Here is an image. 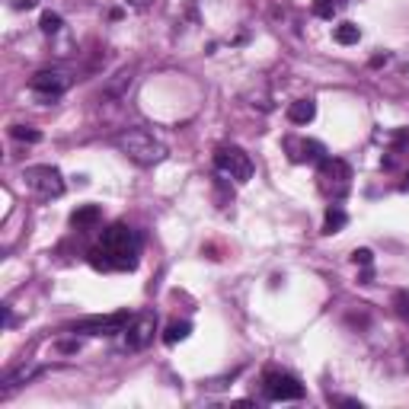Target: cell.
Returning <instances> with one entry per match:
<instances>
[{
	"instance_id": "1",
	"label": "cell",
	"mask_w": 409,
	"mask_h": 409,
	"mask_svg": "<svg viewBox=\"0 0 409 409\" xmlns=\"http://www.w3.org/2000/svg\"><path fill=\"white\" fill-rule=\"evenodd\" d=\"M141 256V237L131 231L128 224H112L106 227L93 250L86 253V259L96 272H131L138 269Z\"/></svg>"
},
{
	"instance_id": "2",
	"label": "cell",
	"mask_w": 409,
	"mask_h": 409,
	"mask_svg": "<svg viewBox=\"0 0 409 409\" xmlns=\"http://www.w3.org/2000/svg\"><path fill=\"white\" fill-rule=\"evenodd\" d=\"M112 144L125 154L128 160H135L138 167H157L167 160V148L160 144L150 131H141V128H128V131H119Z\"/></svg>"
},
{
	"instance_id": "3",
	"label": "cell",
	"mask_w": 409,
	"mask_h": 409,
	"mask_svg": "<svg viewBox=\"0 0 409 409\" xmlns=\"http://www.w3.org/2000/svg\"><path fill=\"white\" fill-rule=\"evenodd\" d=\"M23 179H26V186L32 189L38 198H61L65 196V176H61V170L51 167V163L26 167L23 170Z\"/></svg>"
},
{
	"instance_id": "4",
	"label": "cell",
	"mask_w": 409,
	"mask_h": 409,
	"mask_svg": "<svg viewBox=\"0 0 409 409\" xmlns=\"http://www.w3.org/2000/svg\"><path fill=\"white\" fill-rule=\"evenodd\" d=\"M316 179H320V189H323L329 198H342L345 192L352 189V167L339 157H326L323 163H320Z\"/></svg>"
},
{
	"instance_id": "5",
	"label": "cell",
	"mask_w": 409,
	"mask_h": 409,
	"mask_svg": "<svg viewBox=\"0 0 409 409\" xmlns=\"http://www.w3.org/2000/svg\"><path fill=\"white\" fill-rule=\"evenodd\" d=\"M135 320L131 310H115V314H96V316H86L80 323H74V333H84V336H119L128 329V323Z\"/></svg>"
},
{
	"instance_id": "6",
	"label": "cell",
	"mask_w": 409,
	"mask_h": 409,
	"mask_svg": "<svg viewBox=\"0 0 409 409\" xmlns=\"http://www.w3.org/2000/svg\"><path fill=\"white\" fill-rule=\"evenodd\" d=\"M214 167L221 170L224 176L237 179V183H246L253 176V160L250 154L237 144H224V148L214 150Z\"/></svg>"
},
{
	"instance_id": "7",
	"label": "cell",
	"mask_w": 409,
	"mask_h": 409,
	"mask_svg": "<svg viewBox=\"0 0 409 409\" xmlns=\"http://www.w3.org/2000/svg\"><path fill=\"white\" fill-rule=\"evenodd\" d=\"M262 390H266V397L272 403H288V400H301L304 397V384L285 371H266Z\"/></svg>"
},
{
	"instance_id": "8",
	"label": "cell",
	"mask_w": 409,
	"mask_h": 409,
	"mask_svg": "<svg viewBox=\"0 0 409 409\" xmlns=\"http://www.w3.org/2000/svg\"><path fill=\"white\" fill-rule=\"evenodd\" d=\"M67 86H71V77H67L65 71H38V74L29 80V90H32V93H38L45 102L58 100V96L65 93Z\"/></svg>"
},
{
	"instance_id": "9",
	"label": "cell",
	"mask_w": 409,
	"mask_h": 409,
	"mask_svg": "<svg viewBox=\"0 0 409 409\" xmlns=\"http://www.w3.org/2000/svg\"><path fill=\"white\" fill-rule=\"evenodd\" d=\"M154 329H157V316L154 314H138L135 316V320L128 323V329H125V345H128V352L148 349L150 339H154Z\"/></svg>"
},
{
	"instance_id": "10",
	"label": "cell",
	"mask_w": 409,
	"mask_h": 409,
	"mask_svg": "<svg viewBox=\"0 0 409 409\" xmlns=\"http://www.w3.org/2000/svg\"><path fill=\"white\" fill-rule=\"evenodd\" d=\"M288 148L298 150L294 160H301V163H323L326 160V148L320 141H288Z\"/></svg>"
},
{
	"instance_id": "11",
	"label": "cell",
	"mask_w": 409,
	"mask_h": 409,
	"mask_svg": "<svg viewBox=\"0 0 409 409\" xmlns=\"http://www.w3.org/2000/svg\"><path fill=\"white\" fill-rule=\"evenodd\" d=\"M45 371V368H38V364H32V368H26V364H23V368H16V371L13 374H7V377H3V387H0V397H7L10 390H16V387H23V384H29V381H36L38 374Z\"/></svg>"
},
{
	"instance_id": "12",
	"label": "cell",
	"mask_w": 409,
	"mask_h": 409,
	"mask_svg": "<svg viewBox=\"0 0 409 409\" xmlns=\"http://www.w3.org/2000/svg\"><path fill=\"white\" fill-rule=\"evenodd\" d=\"M100 221H102L100 204H80V208L71 214V227H77V231H93Z\"/></svg>"
},
{
	"instance_id": "13",
	"label": "cell",
	"mask_w": 409,
	"mask_h": 409,
	"mask_svg": "<svg viewBox=\"0 0 409 409\" xmlns=\"http://www.w3.org/2000/svg\"><path fill=\"white\" fill-rule=\"evenodd\" d=\"M314 115H316L314 100H298L288 106V119L294 121V125H307V121H314Z\"/></svg>"
},
{
	"instance_id": "14",
	"label": "cell",
	"mask_w": 409,
	"mask_h": 409,
	"mask_svg": "<svg viewBox=\"0 0 409 409\" xmlns=\"http://www.w3.org/2000/svg\"><path fill=\"white\" fill-rule=\"evenodd\" d=\"M189 333H192V323H189V320H173V323L167 326V333H163V342L176 345V342H183V339H189Z\"/></svg>"
},
{
	"instance_id": "15",
	"label": "cell",
	"mask_w": 409,
	"mask_h": 409,
	"mask_svg": "<svg viewBox=\"0 0 409 409\" xmlns=\"http://www.w3.org/2000/svg\"><path fill=\"white\" fill-rule=\"evenodd\" d=\"M349 224V214L339 208V204H333L329 211H326V218H323V233H339Z\"/></svg>"
},
{
	"instance_id": "16",
	"label": "cell",
	"mask_w": 409,
	"mask_h": 409,
	"mask_svg": "<svg viewBox=\"0 0 409 409\" xmlns=\"http://www.w3.org/2000/svg\"><path fill=\"white\" fill-rule=\"evenodd\" d=\"M131 74H135L131 67H121L119 74H115L109 84H106V96H121V93H125V86L131 84Z\"/></svg>"
},
{
	"instance_id": "17",
	"label": "cell",
	"mask_w": 409,
	"mask_h": 409,
	"mask_svg": "<svg viewBox=\"0 0 409 409\" xmlns=\"http://www.w3.org/2000/svg\"><path fill=\"white\" fill-rule=\"evenodd\" d=\"M362 38V29L355 26V23H342V26H336V42L339 45H355Z\"/></svg>"
},
{
	"instance_id": "18",
	"label": "cell",
	"mask_w": 409,
	"mask_h": 409,
	"mask_svg": "<svg viewBox=\"0 0 409 409\" xmlns=\"http://www.w3.org/2000/svg\"><path fill=\"white\" fill-rule=\"evenodd\" d=\"M10 135H13L16 141H26V144H38V141H42V131L29 128V125H13V128H10Z\"/></svg>"
},
{
	"instance_id": "19",
	"label": "cell",
	"mask_w": 409,
	"mask_h": 409,
	"mask_svg": "<svg viewBox=\"0 0 409 409\" xmlns=\"http://www.w3.org/2000/svg\"><path fill=\"white\" fill-rule=\"evenodd\" d=\"M336 10H339L336 0H314V16H320V19H333Z\"/></svg>"
},
{
	"instance_id": "20",
	"label": "cell",
	"mask_w": 409,
	"mask_h": 409,
	"mask_svg": "<svg viewBox=\"0 0 409 409\" xmlns=\"http://www.w3.org/2000/svg\"><path fill=\"white\" fill-rule=\"evenodd\" d=\"M38 26H42V32H45V36H55L58 29H61V16L48 10V13H42V19H38Z\"/></svg>"
},
{
	"instance_id": "21",
	"label": "cell",
	"mask_w": 409,
	"mask_h": 409,
	"mask_svg": "<svg viewBox=\"0 0 409 409\" xmlns=\"http://www.w3.org/2000/svg\"><path fill=\"white\" fill-rule=\"evenodd\" d=\"M393 307H397V314L406 316V320H409V291H406V288L393 294Z\"/></svg>"
},
{
	"instance_id": "22",
	"label": "cell",
	"mask_w": 409,
	"mask_h": 409,
	"mask_svg": "<svg viewBox=\"0 0 409 409\" xmlns=\"http://www.w3.org/2000/svg\"><path fill=\"white\" fill-rule=\"evenodd\" d=\"M352 262H355V266H364V269H368V266L374 262V253H371V250H364V246H362V250H355V253H352Z\"/></svg>"
},
{
	"instance_id": "23",
	"label": "cell",
	"mask_w": 409,
	"mask_h": 409,
	"mask_svg": "<svg viewBox=\"0 0 409 409\" xmlns=\"http://www.w3.org/2000/svg\"><path fill=\"white\" fill-rule=\"evenodd\" d=\"M77 349H80V342H58V352H65V355L77 352Z\"/></svg>"
},
{
	"instance_id": "24",
	"label": "cell",
	"mask_w": 409,
	"mask_h": 409,
	"mask_svg": "<svg viewBox=\"0 0 409 409\" xmlns=\"http://www.w3.org/2000/svg\"><path fill=\"white\" fill-rule=\"evenodd\" d=\"M36 3H38V0H13V7H16V10H32Z\"/></svg>"
},
{
	"instance_id": "25",
	"label": "cell",
	"mask_w": 409,
	"mask_h": 409,
	"mask_svg": "<svg viewBox=\"0 0 409 409\" xmlns=\"http://www.w3.org/2000/svg\"><path fill=\"white\" fill-rule=\"evenodd\" d=\"M381 65H387V55H377V58H371V67H381Z\"/></svg>"
},
{
	"instance_id": "26",
	"label": "cell",
	"mask_w": 409,
	"mask_h": 409,
	"mask_svg": "<svg viewBox=\"0 0 409 409\" xmlns=\"http://www.w3.org/2000/svg\"><path fill=\"white\" fill-rule=\"evenodd\" d=\"M131 7H138V10H144V7H148V0H131Z\"/></svg>"
},
{
	"instance_id": "27",
	"label": "cell",
	"mask_w": 409,
	"mask_h": 409,
	"mask_svg": "<svg viewBox=\"0 0 409 409\" xmlns=\"http://www.w3.org/2000/svg\"><path fill=\"white\" fill-rule=\"evenodd\" d=\"M400 189H403V192H409V173H406V179H403V186H400Z\"/></svg>"
}]
</instances>
